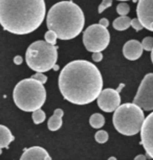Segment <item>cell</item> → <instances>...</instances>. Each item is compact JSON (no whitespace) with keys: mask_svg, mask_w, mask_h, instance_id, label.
<instances>
[{"mask_svg":"<svg viewBox=\"0 0 153 160\" xmlns=\"http://www.w3.org/2000/svg\"><path fill=\"white\" fill-rule=\"evenodd\" d=\"M15 137L13 136L10 129L5 126L0 125V148H8L10 143L14 141Z\"/></svg>","mask_w":153,"mask_h":160,"instance_id":"obj_15","label":"cell"},{"mask_svg":"<svg viewBox=\"0 0 153 160\" xmlns=\"http://www.w3.org/2000/svg\"><path fill=\"white\" fill-rule=\"evenodd\" d=\"M142 46L145 50L147 51H151L153 48V37H146L144 38V40L142 42Z\"/></svg>","mask_w":153,"mask_h":160,"instance_id":"obj_22","label":"cell"},{"mask_svg":"<svg viewBox=\"0 0 153 160\" xmlns=\"http://www.w3.org/2000/svg\"><path fill=\"white\" fill-rule=\"evenodd\" d=\"M63 110L62 109H56L54 112V115L50 116L47 122V127L50 131H58V130L62 127V116H63Z\"/></svg>","mask_w":153,"mask_h":160,"instance_id":"obj_14","label":"cell"},{"mask_svg":"<svg viewBox=\"0 0 153 160\" xmlns=\"http://www.w3.org/2000/svg\"><path fill=\"white\" fill-rule=\"evenodd\" d=\"M32 117H33V122H34L36 125H39V123H42L45 120L46 114L43 110H41V108H40V109L33 111Z\"/></svg>","mask_w":153,"mask_h":160,"instance_id":"obj_18","label":"cell"},{"mask_svg":"<svg viewBox=\"0 0 153 160\" xmlns=\"http://www.w3.org/2000/svg\"><path fill=\"white\" fill-rule=\"evenodd\" d=\"M48 152L41 147H32L21 155V160H50Z\"/></svg>","mask_w":153,"mask_h":160,"instance_id":"obj_13","label":"cell"},{"mask_svg":"<svg viewBox=\"0 0 153 160\" xmlns=\"http://www.w3.org/2000/svg\"><path fill=\"white\" fill-rule=\"evenodd\" d=\"M92 60H94V62H101L103 60L102 51H95V52L92 53Z\"/></svg>","mask_w":153,"mask_h":160,"instance_id":"obj_26","label":"cell"},{"mask_svg":"<svg viewBox=\"0 0 153 160\" xmlns=\"http://www.w3.org/2000/svg\"><path fill=\"white\" fill-rule=\"evenodd\" d=\"M102 88V74L91 62L76 60L65 65L60 72V92L71 104H90L99 96Z\"/></svg>","mask_w":153,"mask_h":160,"instance_id":"obj_1","label":"cell"},{"mask_svg":"<svg viewBox=\"0 0 153 160\" xmlns=\"http://www.w3.org/2000/svg\"><path fill=\"white\" fill-rule=\"evenodd\" d=\"M108 138H109V136H108V133L106 131H104V130H100V131H98L94 135V139L99 143L107 142Z\"/></svg>","mask_w":153,"mask_h":160,"instance_id":"obj_19","label":"cell"},{"mask_svg":"<svg viewBox=\"0 0 153 160\" xmlns=\"http://www.w3.org/2000/svg\"><path fill=\"white\" fill-rule=\"evenodd\" d=\"M99 24H101V25L104 26V28H108V26H109V21H108L106 18H102Z\"/></svg>","mask_w":153,"mask_h":160,"instance_id":"obj_27","label":"cell"},{"mask_svg":"<svg viewBox=\"0 0 153 160\" xmlns=\"http://www.w3.org/2000/svg\"><path fill=\"white\" fill-rule=\"evenodd\" d=\"M26 64L36 72H46L54 68L58 60V49L46 41H36L28 46L25 53Z\"/></svg>","mask_w":153,"mask_h":160,"instance_id":"obj_6","label":"cell"},{"mask_svg":"<svg viewBox=\"0 0 153 160\" xmlns=\"http://www.w3.org/2000/svg\"><path fill=\"white\" fill-rule=\"evenodd\" d=\"M119 1H127V0H119Z\"/></svg>","mask_w":153,"mask_h":160,"instance_id":"obj_32","label":"cell"},{"mask_svg":"<svg viewBox=\"0 0 153 160\" xmlns=\"http://www.w3.org/2000/svg\"><path fill=\"white\" fill-rule=\"evenodd\" d=\"M131 19L127 16H120L113 21V28L116 31H126L130 26Z\"/></svg>","mask_w":153,"mask_h":160,"instance_id":"obj_16","label":"cell"},{"mask_svg":"<svg viewBox=\"0 0 153 160\" xmlns=\"http://www.w3.org/2000/svg\"><path fill=\"white\" fill-rule=\"evenodd\" d=\"M22 61H23V60H22V57H20V56H16V57L14 58V63H15L16 65H20L21 63H22Z\"/></svg>","mask_w":153,"mask_h":160,"instance_id":"obj_28","label":"cell"},{"mask_svg":"<svg viewBox=\"0 0 153 160\" xmlns=\"http://www.w3.org/2000/svg\"><path fill=\"white\" fill-rule=\"evenodd\" d=\"M85 18L83 11L73 1H61L54 4L47 13L46 25L61 40L76 38L83 31Z\"/></svg>","mask_w":153,"mask_h":160,"instance_id":"obj_3","label":"cell"},{"mask_svg":"<svg viewBox=\"0 0 153 160\" xmlns=\"http://www.w3.org/2000/svg\"><path fill=\"white\" fill-rule=\"evenodd\" d=\"M89 123H90L92 128L101 129L105 125V118L101 113H94L89 118Z\"/></svg>","mask_w":153,"mask_h":160,"instance_id":"obj_17","label":"cell"},{"mask_svg":"<svg viewBox=\"0 0 153 160\" xmlns=\"http://www.w3.org/2000/svg\"><path fill=\"white\" fill-rule=\"evenodd\" d=\"M147 158H150L149 156H146V155H140V156H136L135 159H147Z\"/></svg>","mask_w":153,"mask_h":160,"instance_id":"obj_29","label":"cell"},{"mask_svg":"<svg viewBox=\"0 0 153 160\" xmlns=\"http://www.w3.org/2000/svg\"><path fill=\"white\" fill-rule=\"evenodd\" d=\"M133 102L143 110L153 111V73H148L144 77Z\"/></svg>","mask_w":153,"mask_h":160,"instance_id":"obj_8","label":"cell"},{"mask_svg":"<svg viewBox=\"0 0 153 160\" xmlns=\"http://www.w3.org/2000/svg\"><path fill=\"white\" fill-rule=\"evenodd\" d=\"M109 41V32L107 28H104L101 24H92L84 31L83 43L88 51H103L107 48Z\"/></svg>","mask_w":153,"mask_h":160,"instance_id":"obj_7","label":"cell"},{"mask_svg":"<svg viewBox=\"0 0 153 160\" xmlns=\"http://www.w3.org/2000/svg\"><path fill=\"white\" fill-rule=\"evenodd\" d=\"M2 154V151H1V148H0V155Z\"/></svg>","mask_w":153,"mask_h":160,"instance_id":"obj_31","label":"cell"},{"mask_svg":"<svg viewBox=\"0 0 153 160\" xmlns=\"http://www.w3.org/2000/svg\"><path fill=\"white\" fill-rule=\"evenodd\" d=\"M44 0H0V24L15 35L35 32L45 18Z\"/></svg>","mask_w":153,"mask_h":160,"instance_id":"obj_2","label":"cell"},{"mask_svg":"<svg viewBox=\"0 0 153 160\" xmlns=\"http://www.w3.org/2000/svg\"><path fill=\"white\" fill-rule=\"evenodd\" d=\"M136 14L144 28L153 32V0H139Z\"/></svg>","mask_w":153,"mask_h":160,"instance_id":"obj_11","label":"cell"},{"mask_svg":"<svg viewBox=\"0 0 153 160\" xmlns=\"http://www.w3.org/2000/svg\"><path fill=\"white\" fill-rule=\"evenodd\" d=\"M32 78H34V80H37L38 82H40L42 84H45L46 81H47V77L43 74V72H37L36 74L33 75Z\"/></svg>","mask_w":153,"mask_h":160,"instance_id":"obj_25","label":"cell"},{"mask_svg":"<svg viewBox=\"0 0 153 160\" xmlns=\"http://www.w3.org/2000/svg\"><path fill=\"white\" fill-rule=\"evenodd\" d=\"M144 48L142 43H140L137 40H129L125 43L123 47V55L126 59L130 61H135L140 59L143 55Z\"/></svg>","mask_w":153,"mask_h":160,"instance_id":"obj_12","label":"cell"},{"mask_svg":"<svg viewBox=\"0 0 153 160\" xmlns=\"http://www.w3.org/2000/svg\"><path fill=\"white\" fill-rule=\"evenodd\" d=\"M129 12H130V7H129V4L126 3L125 1L119 3L118 7H116V13H118L120 16H126Z\"/></svg>","mask_w":153,"mask_h":160,"instance_id":"obj_20","label":"cell"},{"mask_svg":"<svg viewBox=\"0 0 153 160\" xmlns=\"http://www.w3.org/2000/svg\"><path fill=\"white\" fill-rule=\"evenodd\" d=\"M112 5V0H103L102 3L99 7V13H103V12L106 10V8H110Z\"/></svg>","mask_w":153,"mask_h":160,"instance_id":"obj_24","label":"cell"},{"mask_svg":"<svg viewBox=\"0 0 153 160\" xmlns=\"http://www.w3.org/2000/svg\"><path fill=\"white\" fill-rule=\"evenodd\" d=\"M144 119V111L140 106L134 102H126L115 110L113 126L121 134L133 136L140 131Z\"/></svg>","mask_w":153,"mask_h":160,"instance_id":"obj_5","label":"cell"},{"mask_svg":"<svg viewBox=\"0 0 153 160\" xmlns=\"http://www.w3.org/2000/svg\"><path fill=\"white\" fill-rule=\"evenodd\" d=\"M97 98L99 107L104 112H115V110L121 105V95L119 91L111 88L102 90Z\"/></svg>","mask_w":153,"mask_h":160,"instance_id":"obj_9","label":"cell"},{"mask_svg":"<svg viewBox=\"0 0 153 160\" xmlns=\"http://www.w3.org/2000/svg\"><path fill=\"white\" fill-rule=\"evenodd\" d=\"M151 60H152V63H153V48L151 49Z\"/></svg>","mask_w":153,"mask_h":160,"instance_id":"obj_30","label":"cell"},{"mask_svg":"<svg viewBox=\"0 0 153 160\" xmlns=\"http://www.w3.org/2000/svg\"><path fill=\"white\" fill-rule=\"evenodd\" d=\"M130 25L132 26V28L135 29V31H142V29L144 28L143 24L142 22L140 21L139 18H134V19H131V23Z\"/></svg>","mask_w":153,"mask_h":160,"instance_id":"obj_23","label":"cell"},{"mask_svg":"<svg viewBox=\"0 0 153 160\" xmlns=\"http://www.w3.org/2000/svg\"><path fill=\"white\" fill-rule=\"evenodd\" d=\"M44 38H45V41L47 42V43L56 45L58 36H57V34L54 31H52V29H48V31L45 32V35H44Z\"/></svg>","mask_w":153,"mask_h":160,"instance_id":"obj_21","label":"cell"},{"mask_svg":"<svg viewBox=\"0 0 153 160\" xmlns=\"http://www.w3.org/2000/svg\"><path fill=\"white\" fill-rule=\"evenodd\" d=\"M140 143L145 149L147 155L153 159V112L144 119L140 129Z\"/></svg>","mask_w":153,"mask_h":160,"instance_id":"obj_10","label":"cell"},{"mask_svg":"<svg viewBox=\"0 0 153 160\" xmlns=\"http://www.w3.org/2000/svg\"><path fill=\"white\" fill-rule=\"evenodd\" d=\"M13 98L20 110L25 112L40 109L45 104L46 90L43 84L34 78H24L14 88Z\"/></svg>","mask_w":153,"mask_h":160,"instance_id":"obj_4","label":"cell"}]
</instances>
